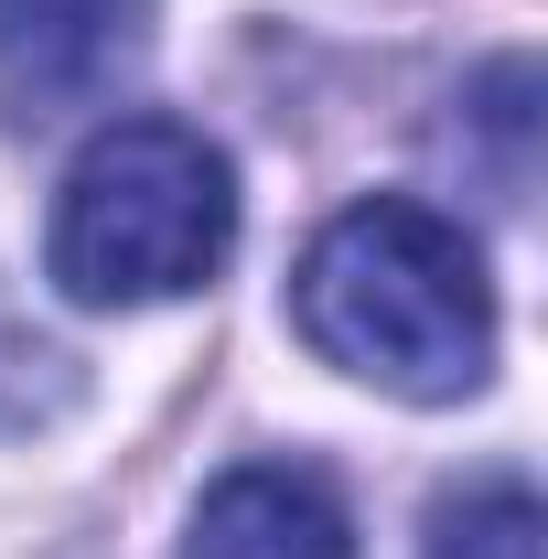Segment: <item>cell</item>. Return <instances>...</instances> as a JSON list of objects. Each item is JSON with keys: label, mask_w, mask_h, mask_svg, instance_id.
Listing matches in <instances>:
<instances>
[{"label": "cell", "mask_w": 548, "mask_h": 559, "mask_svg": "<svg viewBox=\"0 0 548 559\" xmlns=\"http://www.w3.org/2000/svg\"><path fill=\"white\" fill-rule=\"evenodd\" d=\"M290 312H301V345L323 366L388 388V399H419V409L484 388V366H495L484 248L409 194L344 205L290 280Z\"/></svg>", "instance_id": "obj_1"}, {"label": "cell", "mask_w": 548, "mask_h": 559, "mask_svg": "<svg viewBox=\"0 0 548 559\" xmlns=\"http://www.w3.org/2000/svg\"><path fill=\"white\" fill-rule=\"evenodd\" d=\"M226 248H237V173L183 119L97 130L55 194V226H44V270L86 312L183 301L226 270Z\"/></svg>", "instance_id": "obj_2"}, {"label": "cell", "mask_w": 548, "mask_h": 559, "mask_svg": "<svg viewBox=\"0 0 548 559\" xmlns=\"http://www.w3.org/2000/svg\"><path fill=\"white\" fill-rule=\"evenodd\" d=\"M151 55V0H0V119L55 130L108 108Z\"/></svg>", "instance_id": "obj_3"}, {"label": "cell", "mask_w": 548, "mask_h": 559, "mask_svg": "<svg viewBox=\"0 0 548 559\" xmlns=\"http://www.w3.org/2000/svg\"><path fill=\"white\" fill-rule=\"evenodd\" d=\"M183 559H355V527L323 474L301 463H248L194 506V538Z\"/></svg>", "instance_id": "obj_4"}, {"label": "cell", "mask_w": 548, "mask_h": 559, "mask_svg": "<svg viewBox=\"0 0 548 559\" xmlns=\"http://www.w3.org/2000/svg\"><path fill=\"white\" fill-rule=\"evenodd\" d=\"M75 388H86V377H75V355L55 345L11 290H0V430H44V419H65Z\"/></svg>", "instance_id": "obj_5"}, {"label": "cell", "mask_w": 548, "mask_h": 559, "mask_svg": "<svg viewBox=\"0 0 548 559\" xmlns=\"http://www.w3.org/2000/svg\"><path fill=\"white\" fill-rule=\"evenodd\" d=\"M430 559H538V495L516 485V474L452 495L430 516Z\"/></svg>", "instance_id": "obj_6"}]
</instances>
